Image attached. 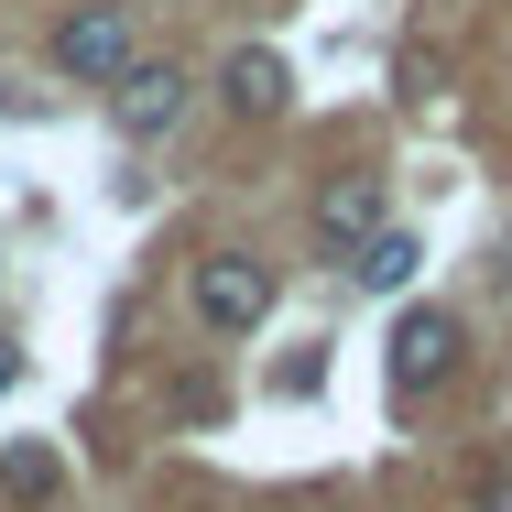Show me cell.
<instances>
[{
    "instance_id": "cell-2",
    "label": "cell",
    "mask_w": 512,
    "mask_h": 512,
    "mask_svg": "<svg viewBox=\"0 0 512 512\" xmlns=\"http://www.w3.org/2000/svg\"><path fill=\"white\" fill-rule=\"evenodd\" d=\"M186 295H197V316L218 327V338H251V327L273 316V262H251V251H207Z\"/></svg>"
},
{
    "instance_id": "cell-7",
    "label": "cell",
    "mask_w": 512,
    "mask_h": 512,
    "mask_svg": "<svg viewBox=\"0 0 512 512\" xmlns=\"http://www.w3.org/2000/svg\"><path fill=\"white\" fill-rule=\"evenodd\" d=\"M349 273H360L371 295H404L414 273H425V251H414V229H371V240L349 251Z\"/></svg>"
},
{
    "instance_id": "cell-6",
    "label": "cell",
    "mask_w": 512,
    "mask_h": 512,
    "mask_svg": "<svg viewBox=\"0 0 512 512\" xmlns=\"http://www.w3.org/2000/svg\"><path fill=\"white\" fill-rule=\"evenodd\" d=\"M371 229H382V175H338V186L316 197V240H327L338 262H349Z\"/></svg>"
},
{
    "instance_id": "cell-1",
    "label": "cell",
    "mask_w": 512,
    "mask_h": 512,
    "mask_svg": "<svg viewBox=\"0 0 512 512\" xmlns=\"http://www.w3.org/2000/svg\"><path fill=\"white\" fill-rule=\"evenodd\" d=\"M120 66H131V11L120 0H77L55 22V77L66 88H120Z\"/></svg>"
},
{
    "instance_id": "cell-5",
    "label": "cell",
    "mask_w": 512,
    "mask_h": 512,
    "mask_svg": "<svg viewBox=\"0 0 512 512\" xmlns=\"http://www.w3.org/2000/svg\"><path fill=\"white\" fill-rule=\"evenodd\" d=\"M284 88H295V77H284V55H273V44H240V55L218 66L229 120H273V109H284Z\"/></svg>"
},
{
    "instance_id": "cell-11",
    "label": "cell",
    "mask_w": 512,
    "mask_h": 512,
    "mask_svg": "<svg viewBox=\"0 0 512 512\" xmlns=\"http://www.w3.org/2000/svg\"><path fill=\"white\" fill-rule=\"evenodd\" d=\"M0 99H11V88H0Z\"/></svg>"
},
{
    "instance_id": "cell-8",
    "label": "cell",
    "mask_w": 512,
    "mask_h": 512,
    "mask_svg": "<svg viewBox=\"0 0 512 512\" xmlns=\"http://www.w3.org/2000/svg\"><path fill=\"white\" fill-rule=\"evenodd\" d=\"M0 491H11V502H44V491H55V458H44V447H0Z\"/></svg>"
},
{
    "instance_id": "cell-10",
    "label": "cell",
    "mask_w": 512,
    "mask_h": 512,
    "mask_svg": "<svg viewBox=\"0 0 512 512\" xmlns=\"http://www.w3.org/2000/svg\"><path fill=\"white\" fill-rule=\"evenodd\" d=\"M491 273H502V284H512V229H502V251H491Z\"/></svg>"
},
{
    "instance_id": "cell-4",
    "label": "cell",
    "mask_w": 512,
    "mask_h": 512,
    "mask_svg": "<svg viewBox=\"0 0 512 512\" xmlns=\"http://www.w3.org/2000/svg\"><path fill=\"white\" fill-rule=\"evenodd\" d=\"M458 349H469L458 316H447V306H414L404 327H393V393H436V382L458 371Z\"/></svg>"
},
{
    "instance_id": "cell-3",
    "label": "cell",
    "mask_w": 512,
    "mask_h": 512,
    "mask_svg": "<svg viewBox=\"0 0 512 512\" xmlns=\"http://www.w3.org/2000/svg\"><path fill=\"white\" fill-rule=\"evenodd\" d=\"M186 99H197V77H186V66L131 55V66H120V88H109V120H120V142H164V131L186 120Z\"/></svg>"
},
{
    "instance_id": "cell-9",
    "label": "cell",
    "mask_w": 512,
    "mask_h": 512,
    "mask_svg": "<svg viewBox=\"0 0 512 512\" xmlns=\"http://www.w3.org/2000/svg\"><path fill=\"white\" fill-rule=\"evenodd\" d=\"M11 382H22V349H11V338H0V393H11Z\"/></svg>"
}]
</instances>
